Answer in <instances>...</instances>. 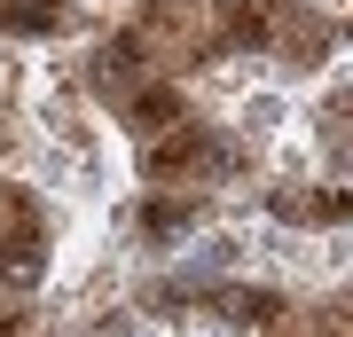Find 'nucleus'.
<instances>
[{"mask_svg":"<svg viewBox=\"0 0 353 337\" xmlns=\"http://www.w3.org/2000/svg\"><path fill=\"white\" fill-rule=\"evenodd\" d=\"M290 125H299V87H283V79H259V87H243V94L220 110V134L243 141L252 157H259L275 134H290Z\"/></svg>","mask_w":353,"mask_h":337,"instance_id":"obj_1","label":"nucleus"},{"mask_svg":"<svg viewBox=\"0 0 353 337\" xmlns=\"http://www.w3.org/2000/svg\"><path fill=\"white\" fill-rule=\"evenodd\" d=\"M94 24L71 8V0H0V48H71V39H87Z\"/></svg>","mask_w":353,"mask_h":337,"instance_id":"obj_2","label":"nucleus"},{"mask_svg":"<svg viewBox=\"0 0 353 337\" xmlns=\"http://www.w3.org/2000/svg\"><path fill=\"white\" fill-rule=\"evenodd\" d=\"M259 165H267V181H290V188H299V181H322V150L306 141V125L275 134V141L259 150Z\"/></svg>","mask_w":353,"mask_h":337,"instance_id":"obj_3","label":"nucleus"},{"mask_svg":"<svg viewBox=\"0 0 353 337\" xmlns=\"http://www.w3.org/2000/svg\"><path fill=\"white\" fill-rule=\"evenodd\" d=\"M87 24H110V16H134V0H71Z\"/></svg>","mask_w":353,"mask_h":337,"instance_id":"obj_4","label":"nucleus"}]
</instances>
